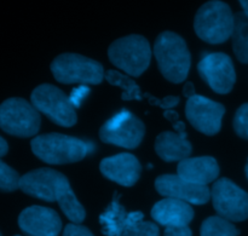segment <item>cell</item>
Wrapping results in <instances>:
<instances>
[{
	"mask_svg": "<svg viewBox=\"0 0 248 236\" xmlns=\"http://www.w3.org/2000/svg\"><path fill=\"white\" fill-rule=\"evenodd\" d=\"M31 104L57 125L72 127L77 124V111L69 97L51 84H43L31 92Z\"/></svg>",
	"mask_w": 248,
	"mask_h": 236,
	"instance_id": "obj_6",
	"label": "cell"
},
{
	"mask_svg": "<svg viewBox=\"0 0 248 236\" xmlns=\"http://www.w3.org/2000/svg\"><path fill=\"white\" fill-rule=\"evenodd\" d=\"M69 186L68 178L61 172L52 169H38L22 176L18 188L33 198L53 203Z\"/></svg>",
	"mask_w": 248,
	"mask_h": 236,
	"instance_id": "obj_10",
	"label": "cell"
},
{
	"mask_svg": "<svg viewBox=\"0 0 248 236\" xmlns=\"http://www.w3.org/2000/svg\"><path fill=\"white\" fill-rule=\"evenodd\" d=\"M240 232L234 224L219 216L208 217L203 220L200 229L201 236H239Z\"/></svg>",
	"mask_w": 248,
	"mask_h": 236,
	"instance_id": "obj_23",
	"label": "cell"
},
{
	"mask_svg": "<svg viewBox=\"0 0 248 236\" xmlns=\"http://www.w3.org/2000/svg\"><path fill=\"white\" fill-rule=\"evenodd\" d=\"M245 172H246V176H247V179H248V160H247L246 167H245Z\"/></svg>",
	"mask_w": 248,
	"mask_h": 236,
	"instance_id": "obj_36",
	"label": "cell"
},
{
	"mask_svg": "<svg viewBox=\"0 0 248 236\" xmlns=\"http://www.w3.org/2000/svg\"><path fill=\"white\" fill-rule=\"evenodd\" d=\"M155 152L164 161L181 162L188 159L193 152V145L186 137H182L178 133L171 131H166L156 137Z\"/></svg>",
	"mask_w": 248,
	"mask_h": 236,
	"instance_id": "obj_19",
	"label": "cell"
},
{
	"mask_svg": "<svg viewBox=\"0 0 248 236\" xmlns=\"http://www.w3.org/2000/svg\"><path fill=\"white\" fill-rule=\"evenodd\" d=\"M164 116L167 119V120L171 121L172 125H173V124H176L177 121H179V114L177 113V111L172 110V109H170V110H165Z\"/></svg>",
	"mask_w": 248,
	"mask_h": 236,
	"instance_id": "obj_32",
	"label": "cell"
},
{
	"mask_svg": "<svg viewBox=\"0 0 248 236\" xmlns=\"http://www.w3.org/2000/svg\"><path fill=\"white\" fill-rule=\"evenodd\" d=\"M90 94V89L87 86H85V85H80L79 87H77V89L73 90L72 94L69 96V99H70V102H72L73 106H74V108L75 107H77V108H79L80 104H81V102L86 98L87 94Z\"/></svg>",
	"mask_w": 248,
	"mask_h": 236,
	"instance_id": "obj_27",
	"label": "cell"
},
{
	"mask_svg": "<svg viewBox=\"0 0 248 236\" xmlns=\"http://www.w3.org/2000/svg\"><path fill=\"white\" fill-rule=\"evenodd\" d=\"M110 62L130 77H140L152 60V47L144 36L131 34L118 39L108 48Z\"/></svg>",
	"mask_w": 248,
	"mask_h": 236,
	"instance_id": "obj_3",
	"label": "cell"
},
{
	"mask_svg": "<svg viewBox=\"0 0 248 236\" xmlns=\"http://www.w3.org/2000/svg\"><path fill=\"white\" fill-rule=\"evenodd\" d=\"M173 128L176 130V133H178L182 137L186 138V124L183 121H177L176 124H173Z\"/></svg>",
	"mask_w": 248,
	"mask_h": 236,
	"instance_id": "obj_33",
	"label": "cell"
},
{
	"mask_svg": "<svg viewBox=\"0 0 248 236\" xmlns=\"http://www.w3.org/2000/svg\"><path fill=\"white\" fill-rule=\"evenodd\" d=\"M240 4H241L242 9H244V14L248 17V0H242V1H240Z\"/></svg>",
	"mask_w": 248,
	"mask_h": 236,
	"instance_id": "obj_35",
	"label": "cell"
},
{
	"mask_svg": "<svg viewBox=\"0 0 248 236\" xmlns=\"http://www.w3.org/2000/svg\"><path fill=\"white\" fill-rule=\"evenodd\" d=\"M51 72L62 84L97 85L104 79L103 65L78 53H62L51 63Z\"/></svg>",
	"mask_w": 248,
	"mask_h": 236,
	"instance_id": "obj_5",
	"label": "cell"
},
{
	"mask_svg": "<svg viewBox=\"0 0 248 236\" xmlns=\"http://www.w3.org/2000/svg\"><path fill=\"white\" fill-rule=\"evenodd\" d=\"M40 114L23 98H9L0 104V128L17 137H31L40 128Z\"/></svg>",
	"mask_w": 248,
	"mask_h": 236,
	"instance_id": "obj_7",
	"label": "cell"
},
{
	"mask_svg": "<svg viewBox=\"0 0 248 236\" xmlns=\"http://www.w3.org/2000/svg\"><path fill=\"white\" fill-rule=\"evenodd\" d=\"M177 174L184 181L207 187L219 176V166L212 157H188L178 164Z\"/></svg>",
	"mask_w": 248,
	"mask_h": 236,
	"instance_id": "obj_17",
	"label": "cell"
},
{
	"mask_svg": "<svg viewBox=\"0 0 248 236\" xmlns=\"http://www.w3.org/2000/svg\"><path fill=\"white\" fill-rule=\"evenodd\" d=\"M179 101H181V98L177 96H166L165 98L160 99V108L165 109V110H170V109H172L173 107L178 106Z\"/></svg>",
	"mask_w": 248,
	"mask_h": 236,
	"instance_id": "obj_30",
	"label": "cell"
},
{
	"mask_svg": "<svg viewBox=\"0 0 248 236\" xmlns=\"http://www.w3.org/2000/svg\"><path fill=\"white\" fill-rule=\"evenodd\" d=\"M62 236H94L91 230L79 224H68Z\"/></svg>",
	"mask_w": 248,
	"mask_h": 236,
	"instance_id": "obj_28",
	"label": "cell"
},
{
	"mask_svg": "<svg viewBox=\"0 0 248 236\" xmlns=\"http://www.w3.org/2000/svg\"><path fill=\"white\" fill-rule=\"evenodd\" d=\"M213 207L219 217L232 222L248 218V193L228 178H220L211 189Z\"/></svg>",
	"mask_w": 248,
	"mask_h": 236,
	"instance_id": "obj_9",
	"label": "cell"
},
{
	"mask_svg": "<svg viewBox=\"0 0 248 236\" xmlns=\"http://www.w3.org/2000/svg\"><path fill=\"white\" fill-rule=\"evenodd\" d=\"M0 236H1V234H0Z\"/></svg>",
	"mask_w": 248,
	"mask_h": 236,
	"instance_id": "obj_37",
	"label": "cell"
},
{
	"mask_svg": "<svg viewBox=\"0 0 248 236\" xmlns=\"http://www.w3.org/2000/svg\"><path fill=\"white\" fill-rule=\"evenodd\" d=\"M34 155L51 165L73 164L82 160L94 149L92 143L62 133H46L31 142Z\"/></svg>",
	"mask_w": 248,
	"mask_h": 236,
	"instance_id": "obj_1",
	"label": "cell"
},
{
	"mask_svg": "<svg viewBox=\"0 0 248 236\" xmlns=\"http://www.w3.org/2000/svg\"><path fill=\"white\" fill-rule=\"evenodd\" d=\"M99 170L106 178L123 187H132L140 179L142 166L135 155L121 153L102 160Z\"/></svg>",
	"mask_w": 248,
	"mask_h": 236,
	"instance_id": "obj_15",
	"label": "cell"
},
{
	"mask_svg": "<svg viewBox=\"0 0 248 236\" xmlns=\"http://www.w3.org/2000/svg\"><path fill=\"white\" fill-rule=\"evenodd\" d=\"M183 94L186 97H188L189 98H191V97L195 96V87H194L193 82H186V85H184L183 87Z\"/></svg>",
	"mask_w": 248,
	"mask_h": 236,
	"instance_id": "obj_31",
	"label": "cell"
},
{
	"mask_svg": "<svg viewBox=\"0 0 248 236\" xmlns=\"http://www.w3.org/2000/svg\"><path fill=\"white\" fill-rule=\"evenodd\" d=\"M18 225L28 236H58L62 229V220L52 208L31 206L21 212Z\"/></svg>",
	"mask_w": 248,
	"mask_h": 236,
	"instance_id": "obj_14",
	"label": "cell"
},
{
	"mask_svg": "<svg viewBox=\"0 0 248 236\" xmlns=\"http://www.w3.org/2000/svg\"><path fill=\"white\" fill-rule=\"evenodd\" d=\"M200 77L217 94H229L236 81L234 63L223 52L208 53L199 62Z\"/></svg>",
	"mask_w": 248,
	"mask_h": 236,
	"instance_id": "obj_11",
	"label": "cell"
},
{
	"mask_svg": "<svg viewBox=\"0 0 248 236\" xmlns=\"http://www.w3.org/2000/svg\"><path fill=\"white\" fill-rule=\"evenodd\" d=\"M61 210L63 211L68 220H72L74 224H80L86 217V212L81 204L78 201L72 187H67L57 200Z\"/></svg>",
	"mask_w": 248,
	"mask_h": 236,
	"instance_id": "obj_22",
	"label": "cell"
},
{
	"mask_svg": "<svg viewBox=\"0 0 248 236\" xmlns=\"http://www.w3.org/2000/svg\"><path fill=\"white\" fill-rule=\"evenodd\" d=\"M232 48L237 60L248 63V17L242 12L234 15V31L232 34Z\"/></svg>",
	"mask_w": 248,
	"mask_h": 236,
	"instance_id": "obj_20",
	"label": "cell"
},
{
	"mask_svg": "<svg viewBox=\"0 0 248 236\" xmlns=\"http://www.w3.org/2000/svg\"><path fill=\"white\" fill-rule=\"evenodd\" d=\"M234 130L239 137L248 140V103L237 109L234 116Z\"/></svg>",
	"mask_w": 248,
	"mask_h": 236,
	"instance_id": "obj_25",
	"label": "cell"
},
{
	"mask_svg": "<svg viewBox=\"0 0 248 236\" xmlns=\"http://www.w3.org/2000/svg\"><path fill=\"white\" fill-rule=\"evenodd\" d=\"M164 236H193L189 227H170L165 229Z\"/></svg>",
	"mask_w": 248,
	"mask_h": 236,
	"instance_id": "obj_29",
	"label": "cell"
},
{
	"mask_svg": "<svg viewBox=\"0 0 248 236\" xmlns=\"http://www.w3.org/2000/svg\"><path fill=\"white\" fill-rule=\"evenodd\" d=\"M144 124L128 110H121L103 124L99 130L102 142L135 149L144 137Z\"/></svg>",
	"mask_w": 248,
	"mask_h": 236,
	"instance_id": "obj_8",
	"label": "cell"
},
{
	"mask_svg": "<svg viewBox=\"0 0 248 236\" xmlns=\"http://www.w3.org/2000/svg\"><path fill=\"white\" fill-rule=\"evenodd\" d=\"M16 236H18V235H16Z\"/></svg>",
	"mask_w": 248,
	"mask_h": 236,
	"instance_id": "obj_38",
	"label": "cell"
},
{
	"mask_svg": "<svg viewBox=\"0 0 248 236\" xmlns=\"http://www.w3.org/2000/svg\"><path fill=\"white\" fill-rule=\"evenodd\" d=\"M224 113L223 104L200 94H195L186 102V114L188 120L196 130L207 136H215L219 132Z\"/></svg>",
	"mask_w": 248,
	"mask_h": 236,
	"instance_id": "obj_12",
	"label": "cell"
},
{
	"mask_svg": "<svg viewBox=\"0 0 248 236\" xmlns=\"http://www.w3.org/2000/svg\"><path fill=\"white\" fill-rule=\"evenodd\" d=\"M155 189L160 195L184 201L193 205H205L211 199V189L184 181L178 174H162L155 181Z\"/></svg>",
	"mask_w": 248,
	"mask_h": 236,
	"instance_id": "obj_13",
	"label": "cell"
},
{
	"mask_svg": "<svg viewBox=\"0 0 248 236\" xmlns=\"http://www.w3.org/2000/svg\"><path fill=\"white\" fill-rule=\"evenodd\" d=\"M120 236H160L159 227L153 222H140L124 232Z\"/></svg>",
	"mask_w": 248,
	"mask_h": 236,
	"instance_id": "obj_26",
	"label": "cell"
},
{
	"mask_svg": "<svg viewBox=\"0 0 248 236\" xmlns=\"http://www.w3.org/2000/svg\"><path fill=\"white\" fill-rule=\"evenodd\" d=\"M194 28L200 39L208 44L225 43L234 31V15L228 4L208 1L198 10Z\"/></svg>",
	"mask_w": 248,
	"mask_h": 236,
	"instance_id": "obj_4",
	"label": "cell"
},
{
	"mask_svg": "<svg viewBox=\"0 0 248 236\" xmlns=\"http://www.w3.org/2000/svg\"><path fill=\"white\" fill-rule=\"evenodd\" d=\"M152 217L164 227H188L194 218L190 204L176 199H164L152 208Z\"/></svg>",
	"mask_w": 248,
	"mask_h": 236,
	"instance_id": "obj_18",
	"label": "cell"
},
{
	"mask_svg": "<svg viewBox=\"0 0 248 236\" xmlns=\"http://www.w3.org/2000/svg\"><path fill=\"white\" fill-rule=\"evenodd\" d=\"M107 81L109 82L113 86L120 87L124 91L121 98L124 101H140L143 99V94L140 92V86L137 85V82L130 77V75H125L123 73L118 72V70H107L106 74H104Z\"/></svg>",
	"mask_w": 248,
	"mask_h": 236,
	"instance_id": "obj_21",
	"label": "cell"
},
{
	"mask_svg": "<svg viewBox=\"0 0 248 236\" xmlns=\"http://www.w3.org/2000/svg\"><path fill=\"white\" fill-rule=\"evenodd\" d=\"M154 55L161 74L169 81L179 84L186 79L191 57L186 40L173 31H164L154 44Z\"/></svg>",
	"mask_w": 248,
	"mask_h": 236,
	"instance_id": "obj_2",
	"label": "cell"
},
{
	"mask_svg": "<svg viewBox=\"0 0 248 236\" xmlns=\"http://www.w3.org/2000/svg\"><path fill=\"white\" fill-rule=\"evenodd\" d=\"M143 215L140 211L127 212L119 203V195L114 194L113 201L99 216V223L102 225V233L106 236H120L124 232L143 222Z\"/></svg>",
	"mask_w": 248,
	"mask_h": 236,
	"instance_id": "obj_16",
	"label": "cell"
},
{
	"mask_svg": "<svg viewBox=\"0 0 248 236\" xmlns=\"http://www.w3.org/2000/svg\"><path fill=\"white\" fill-rule=\"evenodd\" d=\"M7 150H9V147H7L6 141L0 136V157H4L7 153Z\"/></svg>",
	"mask_w": 248,
	"mask_h": 236,
	"instance_id": "obj_34",
	"label": "cell"
},
{
	"mask_svg": "<svg viewBox=\"0 0 248 236\" xmlns=\"http://www.w3.org/2000/svg\"><path fill=\"white\" fill-rule=\"evenodd\" d=\"M19 178L14 169L2 162L0 160V190L2 191H14L18 188Z\"/></svg>",
	"mask_w": 248,
	"mask_h": 236,
	"instance_id": "obj_24",
	"label": "cell"
}]
</instances>
